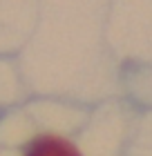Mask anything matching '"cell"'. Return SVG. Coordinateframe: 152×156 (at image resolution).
<instances>
[{"label":"cell","instance_id":"cell-1","mask_svg":"<svg viewBox=\"0 0 152 156\" xmlns=\"http://www.w3.org/2000/svg\"><path fill=\"white\" fill-rule=\"evenodd\" d=\"M23 156H83L69 138L54 132H43L23 147Z\"/></svg>","mask_w":152,"mask_h":156}]
</instances>
